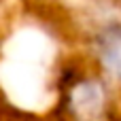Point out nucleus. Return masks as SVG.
<instances>
[{"mask_svg": "<svg viewBox=\"0 0 121 121\" xmlns=\"http://www.w3.org/2000/svg\"><path fill=\"white\" fill-rule=\"evenodd\" d=\"M98 51L104 68L121 79V28H106L100 34Z\"/></svg>", "mask_w": 121, "mask_h": 121, "instance_id": "nucleus-1", "label": "nucleus"}, {"mask_svg": "<svg viewBox=\"0 0 121 121\" xmlns=\"http://www.w3.org/2000/svg\"><path fill=\"white\" fill-rule=\"evenodd\" d=\"M74 102L79 111H96L100 106V91L96 85H83L74 94Z\"/></svg>", "mask_w": 121, "mask_h": 121, "instance_id": "nucleus-2", "label": "nucleus"}]
</instances>
